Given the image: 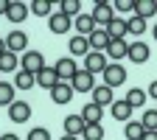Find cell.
Wrapping results in <instances>:
<instances>
[{
	"instance_id": "cell-16",
	"label": "cell",
	"mask_w": 157,
	"mask_h": 140,
	"mask_svg": "<svg viewBox=\"0 0 157 140\" xmlns=\"http://www.w3.org/2000/svg\"><path fill=\"white\" fill-rule=\"evenodd\" d=\"M36 84H39V87H45V90H53V87L59 84V76H56V70L45 65L42 70L36 73Z\"/></svg>"
},
{
	"instance_id": "cell-7",
	"label": "cell",
	"mask_w": 157,
	"mask_h": 140,
	"mask_svg": "<svg viewBox=\"0 0 157 140\" xmlns=\"http://www.w3.org/2000/svg\"><path fill=\"white\" fill-rule=\"evenodd\" d=\"M70 25H73V20H70L67 14H62L59 9L48 17V28H51L53 34H67V31H70Z\"/></svg>"
},
{
	"instance_id": "cell-40",
	"label": "cell",
	"mask_w": 157,
	"mask_h": 140,
	"mask_svg": "<svg viewBox=\"0 0 157 140\" xmlns=\"http://www.w3.org/2000/svg\"><path fill=\"white\" fill-rule=\"evenodd\" d=\"M6 53V39H0V56Z\"/></svg>"
},
{
	"instance_id": "cell-12",
	"label": "cell",
	"mask_w": 157,
	"mask_h": 140,
	"mask_svg": "<svg viewBox=\"0 0 157 140\" xmlns=\"http://www.w3.org/2000/svg\"><path fill=\"white\" fill-rule=\"evenodd\" d=\"M25 48H28V36H25V31H9V36H6V51L20 53V51H25Z\"/></svg>"
},
{
	"instance_id": "cell-6",
	"label": "cell",
	"mask_w": 157,
	"mask_h": 140,
	"mask_svg": "<svg viewBox=\"0 0 157 140\" xmlns=\"http://www.w3.org/2000/svg\"><path fill=\"white\" fill-rule=\"evenodd\" d=\"M42 67H45V56L39 53V51H28V53H23V70H25V73L36 76Z\"/></svg>"
},
{
	"instance_id": "cell-14",
	"label": "cell",
	"mask_w": 157,
	"mask_h": 140,
	"mask_svg": "<svg viewBox=\"0 0 157 140\" xmlns=\"http://www.w3.org/2000/svg\"><path fill=\"white\" fill-rule=\"evenodd\" d=\"M51 93V101L53 104H67L70 98H73V87H70V81H59L53 90H48Z\"/></svg>"
},
{
	"instance_id": "cell-34",
	"label": "cell",
	"mask_w": 157,
	"mask_h": 140,
	"mask_svg": "<svg viewBox=\"0 0 157 140\" xmlns=\"http://www.w3.org/2000/svg\"><path fill=\"white\" fill-rule=\"evenodd\" d=\"M28 140H51V132L42 129V126H34V129L28 132Z\"/></svg>"
},
{
	"instance_id": "cell-2",
	"label": "cell",
	"mask_w": 157,
	"mask_h": 140,
	"mask_svg": "<svg viewBox=\"0 0 157 140\" xmlns=\"http://www.w3.org/2000/svg\"><path fill=\"white\" fill-rule=\"evenodd\" d=\"M90 17H93V23H95V25L107 28V25L112 23V20H115V9H112V3H104V0H95V6H93Z\"/></svg>"
},
{
	"instance_id": "cell-19",
	"label": "cell",
	"mask_w": 157,
	"mask_h": 140,
	"mask_svg": "<svg viewBox=\"0 0 157 140\" xmlns=\"http://www.w3.org/2000/svg\"><path fill=\"white\" fill-rule=\"evenodd\" d=\"M109 112H112V118H115V121H129V118H132V107L124 101V98H118V101H112V107H109Z\"/></svg>"
},
{
	"instance_id": "cell-5",
	"label": "cell",
	"mask_w": 157,
	"mask_h": 140,
	"mask_svg": "<svg viewBox=\"0 0 157 140\" xmlns=\"http://www.w3.org/2000/svg\"><path fill=\"white\" fill-rule=\"evenodd\" d=\"M87 42H90V51H98V53H104V51H107V45L112 42V39H109L107 28L95 25V28H93V34L87 36Z\"/></svg>"
},
{
	"instance_id": "cell-33",
	"label": "cell",
	"mask_w": 157,
	"mask_h": 140,
	"mask_svg": "<svg viewBox=\"0 0 157 140\" xmlns=\"http://www.w3.org/2000/svg\"><path fill=\"white\" fill-rule=\"evenodd\" d=\"M126 28H129V34L140 36V34L146 31V20H140V17H132V20H126Z\"/></svg>"
},
{
	"instance_id": "cell-26",
	"label": "cell",
	"mask_w": 157,
	"mask_h": 140,
	"mask_svg": "<svg viewBox=\"0 0 157 140\" xmlns=\"http://www.w3.org/2000/svg\"><path fill=\"white\" fill-rule=\"evenodd\" d=\"M17 65H20V59H17V53L6 51L3 56H0V73H14V70H17Z\"/></svg>"
},
{
	"instance_id": "cell-24",
	"label": "cell",
	"mask_w": 157,
	"mask_h": 140,
	"mask_svg": "<svg viewBox=\"0 0 157 140\" xmlns=\"http://www.w3.org/2000/svg\"><path fill=\"white\" fill-rule=\"evenodd\" d=\"M146 98H149V95H146L143 90H137V87H132V90L126 93V98H124V101H126V104H129L132 109H137V107H146Z\"/></svg>"
},
{
	"instance_id": "cell-38",
	"label": "cell",
	"mask_w": 157,
	"mask_h": 140,
	"mask_svg": "<svg viewBox=\"0 0 157 140\" xmlns=\"http://www.w3.org/2000/svg\"><path fill=\"white\" fill-rule=\"evenodd\" d=\"M9 11V0H0V14H6Z\"/></svg>"
},
{
	"instance_id": "cell-17",
	"label": "cell",
	"mask_w": 157,
	"mask_h": 140,
	"mask_svg": "<svg viewBox=\"0 0 157 140\" xmlns=\"http://www.w3.org/2000/svg\"><path fill=\"white\" fill-rule=\"evenodd\" d=\"M84 118L82 115H67L65 118V134H70V137H78V134H82L84 132Z\"/></svg>"
},
{
	"instance_id": "cell-39",
	"label": "cell",
	"mask_w": 157,
	"mask_h": 140,
	"mask_svg": "<svg viewBox=\"0 0 157 140\" xmlns=\"http://www.w3.org/2000/svg\"><path fill=\"white\" fill-rule=\"evenodd\" d=\"M0 140H20V137H17V134H11V132H9V134H3V137H0Z\"/></svg>"
},
{
	"instance_id": "cell-35",
	"label": "cell",
	"mask_w": 157,
	"mask_h": 140,
	"mask_svg": "<svg viewBox=\"0 0 157 140\" xmlns=\"http://www.w3.org/2000/svg\"><path fill=\"white\" fill-rule=\"evenodd\" d=\"M112 9H118V11H135V0H115L112 3Z\"/></svg>"
},
{
	"instance_id": "cell-3",
	"label": "cell",
	"mask_w": 157,
	"mask_h": 140,
	"mask_svg": "<svg viewBox=\"0 0 157 140\" xmlns=\"http://www.w3.org/2000/svg\"><path fill=\"white\" fill-rule=\"evenodd\" d=\"M107 65H109L107 53H98V51H90V53L84 56V70H87V73H93V76H101V73L107 70Z\"/></svg>"
},
{
	"instance_id": "cell-36",
	"label": "cell",
	"mask_w": 157,
	"mask_h": 140,
	"mask_svg": "<svg viewBox=\"0 0 157 140\" xmlns=\"http://www.w3.org/2000/svg\"><path fill=\"white\" fill-rule=\"evenodd\" d=\"M146 95H149V98H157V81L149 84V93H146Z\"/></svg>"
},
{
	"instance_id": "cell-15",
	"label": "cell",
	"mask_w": 157,
	"mask_h": 140,
	"mask_svg": "<svg viewBox=\"0 0 157 140\" xmlns=\"http://www.w3.org/2000/svg\"><path fill=\"white\" fill-rule=\"evenodd\" d=\"M112 101H115V95H112V90L107 84L93 87V104H98V107H112Z\"/></svg>"
},
{
	"instance_id": "cell-13",
	"label": "cell",
	"mask_w": 157,
	"mask_h": 140,
	"mask_svg": "<svg viewBox=\"0 0 157 140\" xmlns=\"http://www.w3.org/2000/svg\"><path fill=\"white\" fill-rule=\"evenodd\" d=\"M107 59H115V62H121V59H126V53H129V42L126 39H112V42L107 45Z\"/></svg>"
},
{
	"instance_id": "cell-28",
	"label": "cell",
	"mask_w": 157,
	"mask_h": 140,
	"mask_svg": "<svg viewBox=\"0 0 157 140\" xmlns=\"http://www.w3.org/2000/svg\"><path fill=\"white\" fill-rule=\"evenodd\" d=\"M143 132H146V129H143L140 121H126V126H124V134H126L129 140H140Z\"/></svg>"
},
{
	"instance_id": "cell-31",
	"label": "cell",
	"mask_w": 157,
	"mask_h": 140,
	"mask_svg": "<svg viewBox=\"0 0 157 140\" xmlns=\"http://www.w3.org/2000/svg\"><path fill=\"white\" fill-rule=\"evenodd\" d=\"M78 9H82V3H78V0H59V11L67 14L70 20L78 17Z\"/></svg>"
},
{
	"instance_id": "cell-42",
	"label": "cell",
	"mask_w": 157,
	"mask_h": 140,
	"mask_svg": "<svg viewBox=\"0 0 157 140\" xmlns=\"http://www.w3.org/2000/svg\"><path fill=\"white\" fill-rule=\"evenodd\" d=\"M151 34H154V39H157V25H154V28H151Z\"/></svg>"
},
{
	"instance_id": "cell-25",
	"label": "cell",
	"mask_w": 157,
	"mask_h": 140,
	"mask_svg": "<svg viewBox=\"0 0 157 140\" xmlns=\"http://www.w3.org/2000/svg\"><path fill=\"white\" fill-rule=\"evenodd\" d=\"M36 84V76H31V73H25V70H20L17 76H14V90H31Z\"/></svg>"
},
{
	"instance_id": "cell-29",
	"label": "cell",
	"mask_w": 157,
	"mask_h": 140,
	"mask_svg": "<svg viewBox=\"0 0 157 140\" xmlns=\"http://www.w3.org/2000/svg\"><path fill=\"white\" fill-rule=\"evenodd\" d=\"M14 104V84L0 81V107H11Z\"/></svg>"
},
{
	"instance_id": "cell-23",
	"label": "cell",
	"mask_w": 157,
	"mask_h": 140,
	"mask_svg": "<svg viewBox=\"0 0 157 140\" xmlns=\"http://www.w3.org/2000/svg\"><path fill=\"white\" fill-rule=\"evenodd\" d=\"M67 51L76 53V56H87V53H90V42H87V36H78V34H76L70 42H67Z\"/></svg>"
},
{
	"instance_id": "cell-32",
	"label": "cell",
	"mask_w": 157,
	"mask_h": 140,
	"mask_svg": "<svg viewBox=\"0 0 157 140\" xmlns=\"http://www.w3.org/2000/svg\"><path fill=\"white\" fill-rule=\"evenodd\" d=\"M140 123L146 132H157V109H146L143 118H140Z\"/></svg>"
},
{
	"instance_id": "cell-1",
	"label": "cell",
	"mask_w": 157,
	"mask_h": 140,
	"mask_svg": "<svg viewBox=\"0 0 157 140\" xmlns=\"http://www.w3.org/2000/svg\"><path fill=\"white\" fill-rule=\"evenodd\" d=\"M126 70H124V65H118V62H112V65H107V70L101 73V84H107L109 90H115V87H121L124 81H126Z\"/></svg>"
},
{
	"instance_id": "cell-22",
	"label": "cell",
	"mask_w": 157,
	"mask_h": 140,
	"mask_svg": "<svg viewBox=\"0 0 157 140\" xmlns=\"http://www.w3.org/2000/svg\"><path fill=\"white\" fill-rule=\"evenodd\" d=\"M82 118H84V123H101V118H104V107H98V104H87L82 109Z\"/></svg>"
},
{
	"instance_id": "cell-21",
	"label": "cell",
	"mask_w": 157,
	"mask_h": 140,
	"mask_svg": "<svg viewBox=\"0 0 157 140\" xmlns=\"http://www.w3.org/2000/svg\"><path fill=\"white\" fill-rule=\"evenodd\" d=\"M107 34H109V39H124V36L129 34V28H126V20H124V17H115L112 23L107 25Z\"/></svg>"
},
{
	"instance_id": "cell-30",
	"label": "cell",
	"mask_w": 157,
	"mask_h": 140,
	"mask_svg": "<svg viewBox=\"0 0 157 140\" xmlns=\"http://www.w3.org/2000/svg\"><path fill=\"white\" fill-rule=\"evenodd\" d=\"M84 140H104V126L101 123H87L84 132H82Z\"/></svg>"
},
{
	"instance_id": "cell-27",
	"label": "cell",
	"mask_w": 157,
	"mask_h": 140,
	"mask_svg": "<svg viewBox=\"0 0 157 140\" xmlns=\"http://www.w3.org/2000/svg\"><path fill=\"white\" fill-rule=\"evenodd\" d=\"M51 9H59V3H51V0H34L31 3V11L36 17H51Z\"/></svg>"
},
{
	"instance_id": "cell-20",
	"label": "cell",
	"mask_w": 157,
	"mask_h": 140,
	"mask_svg": "<svg viewBox=\"0 0 157 140\" xmlns=\"http://www.w3.org/2000/svg\"><path fill=\"white\" fill-rule=\"evenodd\" d=\"M73 28L78 31V36H90L93 28H95V23H93L90 14H78V17H73Z\"/></svg>"
},
{
	"instance_id": "cell-41",
	"label": "cell",
	"mask_w": 157,
	"mask_h": 140,
	"mask_svg": "<svg viewBox=\"0 0 157 140\" xmlns=\"http://www.w3.org/2000/svg\"><path fill=\"white\" fill-rule=\"evenodd\" d=\"M59 140H78V137H70V134H65V137H59Z\"/></svg>"
},
{
	"instance_id": "cell-10",
	"label": "cell",
	"mask_w": 157,
	"mask_h": 140,
	"mask_svg": "<svg viewBox=\"0 0 157 140\" xmlns=\"http://www.w3.org/2000/svg\"><path fill=\"white\" fill-rule=\"evenodd\" d=\"M149 56H151V51H149L146 42H132V45H129V53H126V59H129V62H135V65H146Z\"/></svg>"
},
{
	"instance_id": "cell-18",
	"label": "cell",
	"mask_w": 157,
	"mask_h": 140,
	"mask_svg": "<svg viewBox=\"0 0 157 140\" xmlns=\"http://www.w3.org/2000/svg\"><path fill=\"white\" fill-rule=\"evenodd\" d=\"M157 14V0H135V17L149 20Z\"/></svg>"
},
{
	"instance_id": "cell-9",
	"label": "cell",
	"mask_w": 157,
	"mask_h": 140,
	"mask_svg": "<svg viewBox=\"0 0 157 140\" xmlns=\"http://www.w3.org/2000/svg\"><path fill=\"white\" fill-rule=\"evenodd\" d=\"M9 109V121H14V123H25V121H31V107L25 104V101H14L11 107H6Z\"/></svg>"
},
{
	"instance_id": "cell-11",
	"label": "cell",
	"mask_w": 157,
	"mask_h": 140,
	"mask_svg": "<svg viewBox=\"0 0 157 140\" xmlns=\"http://www.w3.org/2000/svg\"><path fill=\"white\" fill-rule=\"evenodd\" d=\"M28 11H31V6H28V3H20V0H9V11H6V17L11 20V23H25Z\"/></svg>"
},
{
	"instance_id": "cell-4",
	"label": "cell",
	"mask_w": 157,
	"mask_h": 140,
	"mask_svg": "<svg viewBox=\"0 0 157 140\" xmlns=\"http://www.w3.org/2000/svg\"><path fill=\"white\" fill-rule=\"evenodd\" d=\"M70 87H73V93H93V87H95V76L87 73V70H78V73L70 78Z\"/></svg>"
},
{
	"instance_id": "cell-37",
	"label": "cell",
	"mask_w": 157,
	"mask_h": 140,
	"mask_svg": "<svg viewBox=\"0 0 157 140\" xmlns=\"http://www.w3.org/2000/svg\"><path fill=\"white\" fill-rule=\"evenodd\" d=\"M140 140H157V132H143V137Z\"/></svg>"
},
{
	"instance_id": "cell-8",
	"label": "cell",
	"mask_w": 157,
	"mask_h": 140,
	"mask_svg": "<svg viewBox=\"0 0 157 140\" xmlns=\"http://www.w3.org/2000/svg\"><path fill=\"white\" fill-rule=\"evenodd\" d=\"M53 70H56V76H59V81H70V78L78 73V67H76V62L70 56H65V59H59V62L53 65Z\"/></svg>"
}]
</instances>
